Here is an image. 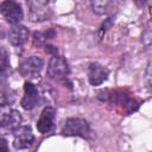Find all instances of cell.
Returning <instances> with one entry per match:
<instances>
[{
	"label": "cell",
	"instance_id": "1",
	"mask_svg": "<svg viewBox=\"0 0 152 152\" xmlns=\"http://www.w3.org/2000/svg\"><path fill=\"white\" fill-rule=\"evenodd\" d=\"M62 133L64 135L69 137H81V138H88L90 134V127L89 124L81 118H70L65 121Z\"/></svg>",
	"mask_w": 152,
	"mask_h": 152
},
{
	"label": "cell",
	"instance_id": "2",
	"mask_svg": "<svg viewBox=\"0 0 152 152\" xmlns=\"http://www.w3.org/2000/svg\"><path fill=\"white\" fill-rule=\"evenodd\" d=\"M0 12L4 18L11 24H18L23 19V10L14 0H5L0 6Z\"/></svg>",
	"mask_w": 152,
	"mask_h": 152
},
{
	"label": "cell",
	"instance_id": "3",
	"mask_svg": "<svg viewBox=\"0 0 152 152\" xmlns=\"http://www.w3.org/2000/svg\"><path fill=\"white\" fill-rule=\"evenodd\" d=\"M21 116L19 112L11 108H2L0 110V129L14 131L20 126Z\"/></svg>",
	"mask_w": 152,
	"mask_h": 152
},
{
	"label": "cell",
	"instance_id": "4",
	"mask_svg": "<svg viewBox=\"0 0 152 152\" xmlns=\"http://www.w3.org/2000/svg\"><path fill=\"white\" fill-rule=\"evenodd\" d=\"M46 74L50 78H62L69 74V65L66 61L62 56H53L51 57Z\"/></svg>",
	"mask_w": 152,
	"mask_h": 152
},
{
	"label": "cell",
	"instance_id": "5",
	"mask_svg": "<svg viewBox=\"0 0 152 152\" xmlns=\"http://www.w3.org/2000/svg\"><path fill=\"white\" fill-rule=\"evenodd\" d=\"M43 65H44V63H43V59L40 57L32 56V57H28L27 59H25L20 64L19 71L25 77L34 78V77H38L40 75Z\"/></svg>",
	"mask_w": 152,
	"mask_h": 152
},
{
	"label": "cell",
	"instance_id": "6",
	"mask_svg": "<svg viewBox=\"0 0 152 152\" xmlns=\"http://www.w3.org/2000/svg\"><path fill=\"white\" fill-rule=\"evenodd\" d=\"M14 140H13V146L17 150H24L28 148L33 145L34 137L31 132L30 127H18L14 131Z\"/></svg>",
	"mask_w": 152,
	"mask_h": 152
},
{
	"label": "cell",
	"instance_id": "7",
	"mask_svg": "<svg viewBox=\"0 0 152 152\" xmlns=\"http://www.w3.org/2000/svg\"><path fill=\"white\" fill-rule=\"evenodd\" d=\"M24 91L25 93H24V96L21 99L20 104L26 110L32 109L37 104V102H38V97H39L38 89L31 82H25V84H24Z\"/></svg>",
	"mask_w": 152,
	"mask_h": 152
},
{
	"label": "cell",
	"instance_id": "8",
	"mask_svg": "<svg viewBox=\"0 0 152 152\" xmlns=\"http://www.w3.org/2000/svg\"><path fill=\"white\" fill-rule=\"evenodd\" d=\"M56 110L52 107H46L43 109L39 120L37 121V129L39 133L45 134L50 132L53 127V120H55Z\"/></svg>",
	"mask_w": 152,
	"mask_h": 152
},
{
	"label": "cell",
	"instance_id": "9",
	"mask_svg": "<svg viewBox=\"0 0 152 152\" xmlns=\"http://www.w3.org/2000/svg\"><path fill=\"white\" fill-rule=\"evenodd\" d=\"M108 77V70L99 64V63H91L88 66V78L91 86H100L103 83Z\"/></svg>",
	"mask_w": 152,
	"mask_h": 152
},
{
	"label": "cell",
	"instance_id": "10",
	"mask_svg": "<svg viewBox=\"0 0 152 152\" xmlns=\"http://www.w3.org/2000/svg\"><path fill=\"white\" fill-rule=\"evenodd\" d=\"M49 0H28L27 5L30 7V15L32 20H44L48 17L46 6Z\"/></svg>",
	"mask_w": 152,
	"mask_h": 152
},
{
	"label": "cell",
	"instance_id": "11",
	"mask_svg": "<svg viewBox=\"0 0 152 152\" xmlns=\"http://www.w3.org/2000/svg\"><path fill=\"white\" fill-rule=\"evenodd\" d=\"M112 101L122 107L124 112L125 113H131V112H134L137 108H138V102L134 100V99H131L128 95H126L125 93L122 91H118V93H114L112 95Z\"/></svg>",
	"mask_w": 152,
	"mask_h": 152
},
{
	"label": "cell",
	"instance_id": "12",
	"mask_svg": "<svg viewBox=\"0 0 152 152\" xmlns=\"http://www.w3.org/2000/svg\"><path fill=\"white\" fill-rule=\"evenodd\" d=\"M28 38V30L24 25L14 24V26L11 28L8 33V40L12 45L20 46L23 45Z\"/></svg>",
	"mask_w": 152,
	"mask_h": 152
},
{
	"label": "cell",
	"instance_id": "13",
	"mask_svg": "<svg viewBox=\"0 0 152 152\" xmlns=\"http://www.w3.org/2000/svg\"><path fill=\"white\" fill-rule=\"evenodd\" d=\"M116 7V0H91V8L97 14H107Z\"/></svg>",
	"mask_w": 152,
	"mask_h": 152
},
{
	"label": "cell",
	"instance_id": "14",
	"mask_svg": "<svg viewBox=\"0 0 152 152\" xmlns=\"http://www.w3.org/2000/svg\"><path fill=\"white\" fill-rule=\"evenodd\" d=\"M10 56L5 48L0 46V76H5L10 72Z\"/></svg>",
	"mask_w": 152,
	"mask_h": 152
},
{
	"label": "cell",
	"instance_id": "15",
	"mask_svg": "<svg viewBox=\"0 0 152 152\" xmlns=\"http://www.w3.org/2000/svg\"><path fill=\"white\" fill-rule=\"evenodd\" d=\"M55 37V31L53 30H48L44 32H36L33 36V43L34 45H43L45 44L49 39H52Z\"/></svg>",
	"mask_w": 152,
	"mask_h": 152
},
{
	"label": "cell",
	"instance_id": "16",
	"mask_svg": "<svg viewBox=\"0 0 152 152\" xmlns=\"http://www.w3.org/2000/svg\"><path fill=\"white\" fill-rule=\"evenodd\" d=\"M6 152L8 151V146H7V142L5 139H0V152Z\"/></svg>",
	"mask_w": 152,
	"mask_h": 152
},
{
	"label": "cell",
	"instance_id": "17",
	"mask_svg": "<svg viewBox=\"0 0 152 152\" xmlns=\"http://www.w3.org/2000/svg\"><path fill=\"white\" fill-rule=\"evenodd\" d=\"M147 1H148V0H135L137 5H138V6H140V7H142V6H144V5H145Z\"/></svg>",
	"mask_w": 152,
	"mask_h": 152
}]
</instances>
